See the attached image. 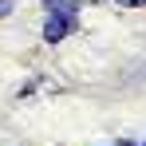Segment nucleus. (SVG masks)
Listing matches in <instances>:
<instances>
[{"mask_svg": "<svg viewBox=\"0 0 146 146\" xmlns=\"http://www.w3.org/2000/svg\"><path fill=\"white\" fill-rule=\"evenodd\" d=\"M79 32V16H59V12H48V20H44V40L48 44H59V40H67Z\"/></svg>", "mask_w": 146, "mask_h": 146, "instance_id": "f257e3e1", "label": "nucleus"}, {"mask_svg": "<svg viewBox=\"0 0 146 146\" xmlns=\"http://www.w3.org/2000/svg\"><path fill=\"white\" fill-rule=\"evenodd\" d=\"M95 0H44L48 12H59V16H79L83 8H91Z\"/></svg>", "mask_w": 146, "mask_h": 146, "instance_id": "f03ea898", "label": "nucleus"}, {"mask_svg": "<svg viewBox=\"0 0 146 146\" xmlns=\"http://www.w3.org/2000/svg\"><path fill=\"white\" fill-rule=\"evenodd\" d=\"M12 12H16V0H0V20H8Z\"/></svg>", "mask_w": 146, "mask_h": 146, "instance_id": "7ed1b4c3", "label": "nucleus"}, {"mask_svg": "<svg viewBox=\"0 0 146 146\" xmlns=\"http://www.w3.org/2000/svg\"><path fill=\"white\" fill-rule=\"evenodd\" d=\"M119 8H146V0H115Z\"/></svg>", "mask_w": 146, "mask_h": 146, "instance_id": "20e7f679", "label": "nucleus"}, {"mask_svg": "<svg viewBox=\"0 0 146 146\" xmlns=\"http://www.w3.org/2000/svg\"><path fill=\"white\" fill-rule=\"evenodd\" d=\"M115 146H134V142H115Z\"/></svg>", "mask_w": 146, "mask_h": 146, "instance_id": "39448f33", "label": "nucleus"}, {"mask_svg": "<svg viewBox=\"0 0 146 146\" xmlns=\"http://www.w3.org/2000/svg\"><path fill=\"white\" fill-rule=\"evenodd\" d=\"M138 146H146V138H142V142H138Z\"/></svg>", "mask_w": 146, "mask_h": 146, "instance_id": "423d86ee", "label": "nucleus"}]
</instances>
